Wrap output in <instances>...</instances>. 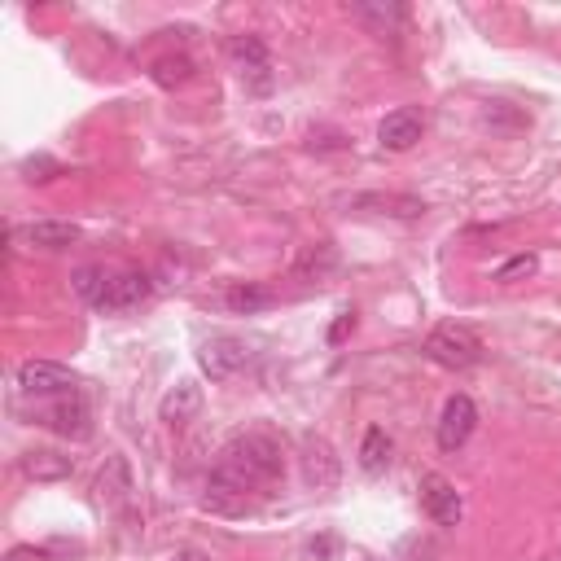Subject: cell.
I'll return each instance as SVG.
<instances>
[{"label":"cell","mask_w":561,"mask_h":561,"mask_svg":"<svg viewBox=\"0 0 561 561\" xmlns=\"http://www.w3.org/2000/svg\"><path fill=\"white\" fill-rule=\"evenodd\" d=\"M281 443L268 439V434L250 430V434H237L233 443L220 452V465H215L211 483H206V509L215 513H242L246 509V496L250 491H263L281 478Z\"/></svg>","instance_id":"cell-1"},{"label":"cell","mask_w":561,"mask_h":561,"mask_svg":"<svg viewBox=\"0 0 561 561\" xmlns=\"http://www.w3.org/2000/svg\"><path fill=\"white\" fill-rule=\"evenodd\" d=\"M426 356L434 364H443V369H452V373H465L483 360V338H478L469 325H439L426 338Z\"/></svg>","instance_id":"cell-2"},{"label":"cell","mask_w":561,"mask_h":561,"mask_svg":"<svg viewBox=\"0 0 561 561\" xmlns=\"http://www.w3.org/2000/svg\"><path fill=\"white\" fill-rule=\"evenodd\" d=\"M250 360H255V351H250L242 338H233V334H215V338H206L198 347V364H202V373L211 377V382H228V377L246 373Z\"/></svg>","instance_id":"cell-3"},{"label":"cell","mask_w":561,"mask_h":561,"mask_svg":"<svg viewBox=\"0 0 561 561\" xmlns=\"http://www.w3.org/2000/svg\"><path fill=\"white\" fill-rule=\"evenodd\" d=\"M228 57L237 62V75H242L246 93H272V62H268V44L259 36H233L228 40Z\"/></svg>","instance_id":"cell-4"},{"label":"cell","mask_w":561,"mask_h":561,"mask_svg":"<svg viewBox=\"0 0 561 561\" xmlns=\"http://www.w3.org/2000/svg\"><path fill=\"white\" fill-rule=\"evenodd\" d=\"M18 386L22 395H36V399H62V395H75L79 377L66 369V364H53V360H27L18 369Z\"/></svg>","instance_id":"cell-5"},{"label":"cell","mask_w":561,"mask_h":561,"mask_svg":"<svg viewBox=\"0 0 561 561\" xmlns=\"http://www.w3.org/2000/svg\"><path fill=\"white\" fill-rule=\"evenodd\" d=\"M478 426V408L469 395H452L448 404H443L439 412V430H434V439H439L443 452H461L469 443V434H474Z\"/></svg>","instance_id":"cell-6"},{"label":"cell","mask_w":561,"mask_h":561,"mask_svg":"<svg viewBox=\"0 0 561 561\" xmlns=\"http://www.w3.org/2000/svg\"><path fill=\"white\" fill-rule=\"evenodd\" d=\"M417 491H421V509H426V518L434 526H456V522H461V513H465L461 491H456L443 474H426Z\"/></svg>","instance_id":"cell-7"},{"label":"cell","mask_w":561,"mask_h":561,"mask_svg":"<svg viewBox=\"0 0 561 561\" xmlns=\"http://www.w3.org/2000/svg\"><path fill=\"white\" fill-rule=\"evenodd\" d=\"M150 277L145 272H114L110 268V285H106V294H101V303L93 307V312H101V316H114V312H128V307H136V303H145L150 299Z\"/></svg>","instance_id":"cell-8"},{"label":"cell","mask_w":561,"mask_h":561,"mask_svg":"<svg viewBox=\"0 0 561 561\" xmlns=\"http://www.w3.org/2000/svg\"><path fill=\"white\" fill-rule=\"evenodd\" d=\"M421 132H426V114H421L417 106H399V110H391L382 119L377 141H382V150L404 154V150H412V145L421 141Z\"/></svg>","instance_id":"cell-9"},{"label":"cell","mask_w":561,"mask_h":561,"mask_svg":"<svg viewBox=\"0 0 561 561\" xmlns=\"http://www.w3.org/2000/svg\"><path fill=\"white\" fill-rule=\"evenodd\" d=\"M44 426H53L57 434H66V439H88V430H93V426H88V408L79 404L75 395L71 399H66V395L57 399V404L44 412Z\"/></svg>","instance_id":"cell-10"},{"label":"cell","mask_w":561,"mask_h":561,"mask_svg":"<svg viewBox=\"0 0 561 561\" xmlns=\"http://www.w3.org/2000/svg\"><path fill=\"white\" fill-rule=\"evenodd\" d=\"M198 408H202V386L198 382H180V386H171V391L163 395V421H171V426H185V421L198 417Z\"/></svg>","instance_id":"cell-11"},{"label":"cell","mask_w":561,"mask_h":561,"mask_svg":"<svg viewBox=\"0 0 561 561\" xmlns=\"http://www.w3.org/2000/svg\"><path fill=\"white\" fill-rule=\"evenodd\" d=\"M22 237L40 250H66V246L79 242V228L66 224V220H36V224L22 228Z\"/></svg>","instance_id":"cell-12"},{"label":"cell","mask_w":561,"mask_h":561,"mask_svg":"<svg viewBox=\"0 0 561 561\" xmlns=\"http://www.w3.org/2000/svg\"><path fill=\"white\" fill-rule=\"evenodd\" d=\"M75 469L71 456H57V452H27L22 456V474L36 478V483H57V478H66Z\"/></svg>","instance_id":"cell-13"},{"label":"cell","mask_w":561,"mask_h":561,"mask_svg":"<svg viewBox=\"0 0 561 561\" xmlns=\"http://www.w3.org/2000/svg\"><path fill=\"white\" fill-rule=\"evenodd\" d=\"M351 14H356L364 27L373 31V36H395V27L404 22V9H399V5H382V0H377V5L360 0V5H351Z\"/></svg>","instance_id":"cell-14"},{"label":"cell","mask_w":561,"mask_h":561,"mask_svg":"<svg viewBox=\"0 0 561 561\" xmlns=\"http://www.w3.org/2000/svg\"><path fill=\"white\" fill-rule=\"evenodd\" d=\"M391 434L382 426H369L364 430V443H360V465L364 474H386V465H391Z\"/></svg>","instance_id":"cell-15"},{"label":"cell","mask_w":561,"mask_h":561,"mask_svg":"<svg viewBox=\"0 0 561 561\" xmlns=\"http://www.w3.org/2000/svg\"><path fill=\"white\" fill-rule=\"evenodd\" d=\"M224 303L233 307L237 316H250V312H263V307L272 303V290L268 285H233V290L224 294Z\"/></svg>","instance_id":"cell-16"},{"label":"cell","mask_w":561,"mask_h":561,"mask_svg":"<svg viewBox=\"0 0 561 561\" xmlns=\"http://www.w3.org/2000/svg\"><path fill=\"white\" fill-rule=\"evenodd\" d=\"M351 206H382V215H399V220H417V215H426V202L417 198H382V193H364V198H356Z\"/></svg>","instance_id":"cell-17"},{"label":"cell","mask_w":561,"mask_h":561,"mask_svg":"<svg viewBox=\"0 0 561 561\" xmlns=\"http://www.w3.org/2000/svg\"><path fill=\"white\" fill-rule=\"evenodd\" d=\"M106 285H110V268H101V263H88V268H79V272H75V294H79V299H84L88 307H97V303H101Z\"/></svg>","instance_id":"cell-18"},{"label":"cell","mask_w":561,"mask_h":561,"mask_svg":"<svg viewBox=\"0 0 561 561\" xmlns=\"http://www.w3.org/2000/svg\"><path fill=\"white\" fill-rule=\"evenodd\" d=\"M189 79H193V62H189V57H158V62H154V84L176 88V84H189Z\"/></svg>","instance_id":"cell-19"},{"label":"cell","mask_w":561,"mask_h":561,"mask_svg":"<svg viewBox=\"0 0 561 561\" xmlns=\"http://www.w3.org/2000/svg\"><path fill=\"white\" fill-rule=\"evenodd\" d=\"M334 263H338V255H334V246L329 242H320L316 250H307V259L299 263V277H325V272H334Z\"/></svg>","instance_id":"cell-20"},{"label":"cell","mask_w":561,"mask_h":561,"mask_svg":"<svg viewBox=\"0 0 561 561\" xmlns=\"http://www.w3.org/2000/svg\"><path fill=\"white\" fill-rule=\"evenodd\" d=\"M22 176H27L31 185H36V180H53V176H62V167H57L49 154H36V158H27V163H22Z\"/></svg>","instance_id":"cell-21"},{"label":"cell","mask_w":561,"mask_h":561,"mask_svg":"<svg viewBox=\"0 0 561 561\" xmlns=\"http://www.w3.org/2000/svg\"><path fill=\"white\" fill-rule=\"evenodd\" d=\"M535 268H540V263H535V255H518V259L500 263V268H496V281H522V277H531Z\"/></svg>","instance_id":"cell-22"},{"label":"cell","mask_w":561,"mask_h":561,"mask_svg":"<svg viewBox=\"0 0 561 561\" xmlns=\"http://www.w3.org/2000/svg\"><path fill=\"white\" fill-rule=\"evenodd\" d=\"M347 329H356V312H342L334 320V329H329V342H342V338H347Z\"/></svg>","instance_id":"cell-23"},{"label":"cell","mask_w":561,"mask_h":561,"mask_svg":"<svg viewBox=\"0 0 561 561\" xmlns=\"http://www.w3.org/2000/svg\"><path fill=\"white\" fill-rule=\"evenodd\" d=\"M5 561H49V553H40V548H14Z\"/></svg>","instance_id":"cell-24"},{"label":"cell","mask_w":561,"mask_h":561,"mask_svg":"<svg viewBox=\"0 0 561 561\" xmlns=\"http://www.w3.org/2000/svg\"><path fill=\"white\" fill-rule=\"evenodd\" d=\"M171 561H206V553H198V548H185V553H176Z\"/></svg>","instance_id":"cell-25"}]
</instances>
